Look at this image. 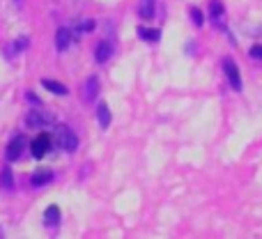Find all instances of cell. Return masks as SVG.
I'll return each instance as SVG.
<instances>
[{
    "label": "cell",
    "mask_w": 262,
    "mask_h": 239,
    "mask_svg": "<svg viewBox=\"0 0 262 239\" xmlns=\"http://www.w3.org/2000/svg\"><path fill=\"white\" fill-rule=\"evenodd\" d=\"M111 53H113V49H111V44H106V41H101V44L97 46V51H95V58H97V62H106V60L111 58Z\"/></svg>",
    "instance_id": "8"
},
{
    "label": "cell",
    "mask_w": 262,
    "mask_h": 239,
    "mask_svg": "<svg viewBox=\"0 0 262 239\" xmlns=\"http://www.w3.org/2000/svg\"><path fill=\"white\" fill-rule=\"evenodd\" d=\"M97 120H99L101 129H108V124H111V111H108V106H106L104 101H99V106H97Z\"/></svg>",
    "instance_id": "7"
},
{
    "label": "cell",
    "mask_w": 262,
    "mask_h": 239,
    "mask_svg": "<svg viewBox=\"0 0 262 239\" xmlns=\"http://www.w3.org/2000/svg\"><path fill=\"white\" fill-rule=\"evenodd\" d=\"M0 184H3L5 189H12V186H14L12 170H9V168H3V172H0Z\"/></svg>",
    "instance_id": "14"
},
{
    "label": "cell",
    "mask_w": 262,
    "mask_h": 239,
    "mask_svg": "<svg viewBox=\"0 0 262 239\" xmlns=\"http://www.w3.org/2000/svg\"><path fill=\"white\" fill-rule=\"evenodd\" d=\"M97 90H99V78L97 76H90L85 83V99H95Z\"/></svg>",
    "instance_id": "11"
},
{
    "label": "cell",
    "mask_w": 262,
    "mask_h": 239,
    "mask_svg": "<svg viewBox=\"0 0 262 239\" xmlns=\"http://www.w3.org/2000/svg\"><path fill=\"white\" fill-rule=\"evenodd\" d=\"M51 180H53V172L51 170H39L32 175V184L35 186H44V184H49Z\"/></svg>",
    "instance_id": "9"
},
{
    "label": "cell",
    "mask_w": 262,
    "mask_h": 239,
    "mask_svg": "<svg viewBox=\"0 0 262 239\" xmlns=\"http://www.w3.org/2000/svg\"><path fill=\"white\" fill-rule=\"evenodd\" d=\"M209 14H212L214 18H221V14H223V3L221 0H212V3H209Z\"/></svg>",
    "instance_id": "15"
},
{
    "label": "cell",
    "mask_w": 262,
    "mask_h": 239,
    "mask_svg": "<svg viewBox=\"0 0 262 239\" xmlns=\"http://www.w3.org/2000/svg\"><path fill=\"white\" fill-rule=\"evenodd\" d=\"M55 140H58V145H60L62 149H67V152H74V149L78 147L76 134H74L69 126H64V124H58V126H55Z\"/></svg>",
    "instance_id": "1"
},
{
    "label": "cell",
    "mask_w": 262,
    "mask_h": 239,
    "mask_svg": "<svg viewBox=\"0 0 262 239\" xmlns=\"http://www.w3.org/2000/svg\"><path fill=\"white\" fill-rule=\"evenodd\" d=\"M44 124V118L39 113H30L28 115V126H41Z\"/></svg>",
    "instance_id": "17"
},
{
    "label": "cell",
    "mask_w": 262,
    "mask_h": 239,
    "mask_svg": "<svg viewBox=\"0 0 262 239\" xmlns=\"http://www.w3.org/2000/svg\"><path fill=\"white\" fill-rule=\"evenodd\" d=\"M41 85H44L46 90L55 92V95H67V88H64L62 83H58V81H51V78H44V81H41Z\"/></svg>",
    "instance_id": "10"
},
{
    "label": "cell",
    "mask_w": 262,
    "mask_h": 239,
    "mask_svg": "<svg viewBox=\"0 0 262 239\" xmlns=\"http://www.w3.org/2000/svg\"><path fill=\"white\" fill-rule=\"evenodd\" d=\"M49 149H51V136L49 134H39L30 145V152H32V157L35 159H41Z\"/></svg>",
    "instance_id": "3"
},
{
    "label": "cell",
    "mask_w": 262,
    "mask_h": 239,
    "mask_svg": "<svg viewBox=\"0 0 262 239\" xmlns=\"http://www.w3.org/2000/svg\"><path fill=\"white\" fill-rule=\"evenodd\" d=\"M26 136H16V138H12L9 140V145H7V159L9 161H16L18 157L23 154V149H26Z\"/></svg>",
    "instance_id": "4"
},
{
    "label": "cell",
    "mask_w": 262,
    "mask_h": 239,
    "mask_svg": "<svg viewBox=\"0 0 262 239\" xmlns=\"http://www.w3.org/2000/svg\"><path fill=\"white\" fill-rule=\"evenodd\" d=\"M55 46H58V51H67L69 46H72V32H69L67 28H60V30L55 32Z\"/></svg>",
    "instance_id": "5"
},
{
    "label": "cell",
    "mask_w": 262,
    "mask_h": 239,
    "mask_svg": "<svg viewBox=\"0 0 262 239\" xmlns=\"http://www.w3.org/2000/svg\"><path fill=\"white\" fill-rule=\"evenodd\" d=\"M58 221H60V209L55 207V205H51V207L46 209V214H44V223L46 226H55Z\"/></svg>",
    "instance_id": "12"
},
{
    "label": "cell",
    "mask_w": 262,
    "mask_h": 239,
    "mask_svg": "<svg viewBox=\"0 0 262 239\" xmlns=\"http://www.w3.org/2000/svg\"><path fill=\"white\" fill-rule=\"evenodd\" d=\"M189 16L193 18V23H195V26H198V28L203 26V12H200L198 7H191V9H189Z\"/></svg>",
    "instance_id": "16"
},
{
    "label": "cell",
    "mask_w": 262,
    "mask_h": 239,
    "mask_svg": "<svg viewBox=\"0 0 262 239\" xmlns=\"http://www.w3.org/2000/svg\"><path fill=\"white\" fill-rule=\"evenodd\" d=\"M251 55H253V58H258V60H262V46H253V49H251Z\"/></svg>",
    "instance_id": "18"
},
{
    "label": "cell",
    "mask_w": 262,
    "mask_h": 239,
    "mask_svg": "<svg viewBox=\"0 0 262 239\" xmlns=\"http://www.w3.org/2000/svg\"><path fill=\"white\" fill-rule=\"evenodd\" d=\"M138 35L143 37V39H147V41H157L159 37H161V32L152 30V28H138Z\"/></svg>",
    "instance_id": "13"
},
{
    "label": "cell",
    "mask_w": 262,
    "mask_h": 239,
    "mask_svg": "<svg viewBox=\"0 0 262 239\" xmlns=\"http://www.w3.org/2000/svg\"><path fill=\"white\" fill-rule=\"evenodd\" d=\"M154 9H157V0H140L138 5V14L140 18H145V21H149V18H154Z\"/></svg>",
    "instance_id": "6"
},
{
    "label": "cell",
    "mask_w": 262,
    "mask_h": 239,
    "mask_svg": "<svg viewBox=\"0 0 262 239\" xmlns=\"http://www.w3.org/2000/svg\"><path fill=\"white\" fill-rule=\"evenodd\" d=\"M223 69H226V76H228V83L235 92L242 90V76H239V67L235 64V60H226L223 62Z\"/></svg>",
    "instance_id": "2"
},
{
    "label": "cell",
    "mask_w": 262,
    "mask_h": 239,
    "mask_svg": "<svg viewBox=\"0 0 262 239\" xmlns=\"http://www.w3.org/2000/svg\"><path fill=\"white\" fill-rule=\"evenodd\" d=\"M92 28H95V21H85V23L81 26V30H83V32H92Z\"/></svg>",
    "instance_id": "19"
}]
</instances>
